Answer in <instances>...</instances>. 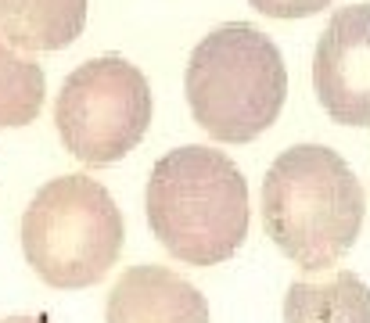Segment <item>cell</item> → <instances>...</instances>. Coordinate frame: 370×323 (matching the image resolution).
<instances>
[{"label":"cell","mask_w":370,"mask_h":323,"mask_svg":"<svg viewBox=\"0 0 370 323\" xmlns=\"http://www.w3.org/2000/svg\"><path fill=\"white\" fill-rule=\"evenodd\" d=\"M367 194L338 151L295 144L262 180L266 237L305 273H323L353 251L363 230Z\"/></svg>","instance_id":"7a4b0ae2"},{"label":"cell","mask_w":370,"mask_h":323,"mask_svg":"<svg viewBox=\"0 0 370 323\" xmlns=\"http://www.w3.org/2000/svg\"><path fill=\"white\" fill-rule=\"evenodd\" d=\"M44 97H47L44 69L33 58L18 54L8 40H0V129L36 122Z\"/></svg>","instance_id":"30bf717a"},{"label":"cell","mask_w":370,"mask_h":323,"mask_svg":"<svg viewBox=\"0 0 370 323\" xmlns=\"http://www.w3.org/2000/svg\"><path fill=\"white\" fill-rule=\"evenodd\" d=\"M148 226L183 266H219L249 237V180L237 162L209 144L166 151L144 190Z\"/></svg>","instance_id":"6da1fadb"},{"label":"cell","mask_w":370,"mask_h":323,"mask_svg":"<svg viewBox=\"0 0 370 323\" xmlns=\"http://www.w3.org/2000/svg\"><path fill=\"white\" fill-rule=\"evenodd\" d=\"M126 223L108 194L83 172L47 180L22 212V251L51 288L79 291L105 280L122 255Z\"/></svg>","instance_id":"277c9868"},{"label":"cell","mask_w":370,"mask_h":323,"mask_svg":"<svg viewBox=\"0 0 370 323\" xmlns=\"http://www.w3.org/2000/svg\"><path fill=\"white\" fill-rule=\"evenodd\" d=\"M313 90L342 126H370V4L338 8L313 51Z\"/></svg>","instance_id":"8992f818"},{"label":"cell","mask_w":370,"mask_h":323,"mask_svg":"<svg viewBox=\"0 0 370 323\" xmlns=\"http://www.w3.org/2000/svg\"><path fill=\"white\" fill-rule=\"evenodd\" d=\"M155 115L151 86L133 61L105 54L65 76L54 101V126L83 165H112L144 140Z\"/></svg>","instance_id":"5b68a950"},{"label":"cell","mask_w":370,"mask_h":323,"mask_svg":"<svg viewBox=\"0 0 370 323\" xmlns=\"http://www.w3.org/2000/svg\"><path fill=\"white\" fill-rule=\"evenodd\" d=\"M183 86L194 122L212 140L249 144L277 122L287 97V69L262 29L227 22L191 51Z\"/></svg>","instance_id":"3957f363"},{"label":"cell","mask_w":370,"mask_h":323,"mask_svg":"<svg viewBox=\"0 0 370 323\" xmlns=\"http://www.w3.org/2000/svg\"><path fill=\"white\" fill-rule=\"evenodd\" d=\"M284 323H370V288L353 270L295 280L284 295Z\"/></svg>","instance_id":"9c48e42d"},{"label":"cell","mask_w":370,"mask_h":323,"mask_svg":"<svg viewBox=\"0 0 370 323\" xmlns=\"http://www.w3.org/2000/svg\"><path fill=\"white\" fill-rule=\"evenodd\" d=\"M83 26L87 0H0V40L15 51H61Z\"/></svg>","instance_id":"ba28073f"},{"label":"cell","mask_w":370,"mask_h":323,"mask_svg":"<svg viewBox=\"0 0 370 323\" xmlns=\"http://www.w3.org/2000/svg\"><path fill=\"white\" fill-rule=\"evenodd\" d=\"M249 4L266 15V18H310V15H320L331 0H249Z\"/></svg>","instance_id":"8fae6325"},{"label":"cell","mask_w":370,"mask_h":323,"mask_svg":"<svg viewBox=\"0 0 370 323\" xmlns=\"http://www.w3.org/2000/svg\"><path fill=\"white\" fill-rule=\"evenodd\" d=\"M0 323H51L47 316H4Z\"/></svg>","instance_id":"7c38bea8"},{"label":"cell","mask_w":370,"mask_h":323,"mask_svg":"<svg viewBox=\"0 0 370 323\" xmlns=\"http://www.w3.org/2000/svg\"><path fill=\"white\" fill-rule=\"evenodd\" d=\"M105 323H212L205 295L169 266H130L108 291Z\"/></svg>","instance_id":"52a82bcc"}]
</instances>
